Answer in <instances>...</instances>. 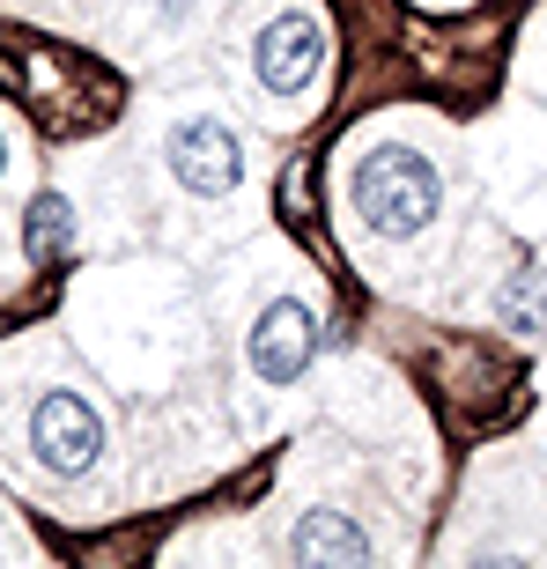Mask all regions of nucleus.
I'll return each instance as SVG.
<instances>
[{"instance_id": "nucleus-1", "label": "nucleus", "mask_w": 547, "mask_h": 569, "mask_svg": "<svg viewBox=\"0 0 547 569\" xmlns=\"http://www.w3.org/2000/svg\"><path fill=\"white\" fill-rule=\"evenodd\" d=\"M348 200H356V214H362L370 237H392V244H400V237H421L429 222H437L444 178H437V163H429L421 148L385 141V148H370V156L356 163Z\"/></svg>"}, {"instance_id": "nucleus-2", "label": "nucleus", "mask_w": 547, "mask_h": 569, "mask_svg": "<svg viewBox=\"0 0 547 569\" xmlns=\"http://www.w3.org/2000/svg\"><path fill=\"white\" fill-rule=\"evenodd\" d=\"M163 156H170V178L186 192H200V200H222V192H237V178H245V141H237V127H222V119H178Z\"/></svg>"}, {"instance_id": "nucleus-3", "label": "nucleus", "mask_w": 547, "mask_h": 569, "mask_svg": "<svg viewBox=\"0 0 547 569\" xmlns=\"http://www.w3.org/2000/svg\"><path fill=\"white\" fill-rule=\"evenodd\" d=\"M318 60H326V30H318L304 8H289V16H274L267 30L252 38V74L267 97H304L318 74Z\"/></svg>"}, {"instance_id": "nucleus-4", "label": "nucleus", "mask_w": 547, "mask_h": 569, "mask_svg": "<svg viewBox=\"0 0 547 569\" xmlns=\"http://www.w3.org/2000/svg\"><path fill=\"white\" fill-rule=\"evenodd\" d=\"M30 443L52 473H89L97 451H105V415L82 392H44L38 415H30Z\"/></svg>"}, {"instance_id": "nucleus-5", "label": "nucleus", "mask_w": 547, "mask_h": 569, "mask_svg": "<svg viewBox=\"0 0 547 569\" xmlns=\"http://www.w3.org/2000/svg\"><path fill=\"white\" fill-rule=\"evenodd\" d=\"M311 356H318V318H311V303L274 296L267 311L252 318V370L267 385H296L304 370H311Z\"/></svg>"}, {"instance_id": "nucleus-6", "label": "nucleus", "mask_w": 547, "mask_h": 569, "mask_svg": "<svg viewBox=\"0 0 547 569\" xmlns=\"http://www.w3.org/2000/svg\"><path fill=\"white\" fill-rule=\"evenodd\" d=\"M289 555L304 569H362L378 548H370V532H362L348 510H304L296 532H289Z\"/></svg>"}, {"instance_id": "nucleus-7", "label": "nucleus", "mask_w": 547, "mask_h": 569, "mask_svg": "<svg viewBox=\"0 0 547 569\" xmlns=\"http://www.w3.org/2000/svg\"><path fill=\"white\" fill-rule=\"evenodd\" d=\"M22 252H30V267H60L74 252V200L67 192H38L22 208Z\"/></svg>"}, {"instance_id": "nucleus-8", "label": "nucleus", "mask_w": 547, "mask_h": 569, "mask_svg": "<svg viewBox=\"0 0 547 569\" xmlns=\"http://www.w3.org/2000/svg\"><path fill=\"white\" fill-rule=\"evenodd\" d=\"M496 318H504L510 333H547V274L540 267H518L496 289Z\"/></svg>"}, {"instance_id": "nucleus-9", "label": "nucleus", "mask_w": 547, "mask_h": 569, "mask_svg": "<svg viewBox=\"0 0 547 569\" xmlns=\"http://www.w3.org/2000/svg\"><path fill=\"white\" fill-rule=\"evenodd\" d=\"M0 170H8V141H0Z\"/></svg>"}]
</instances>
